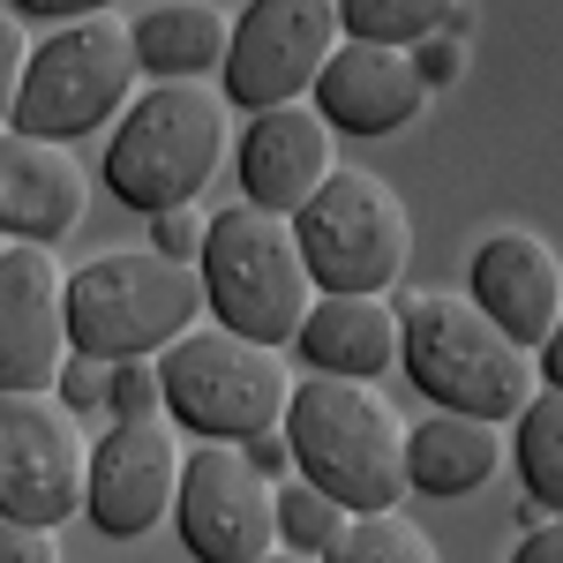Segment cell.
<instances>
[{
    "instance_id": "obj_16",
    "label": "cell",
    "mask_w": 563,
    "mask_h": 563,
    "mask_svg": "<svg viewBox=\"0 0 563 563\" xmlns=\"http://www.w3.org/2000/svg\"><path fill=\"white\" fill-rule=\"evenodd\" d=\"M421 98H429V84H421L413 53H398V45L346 38L323 60V76H316V113H323L331 129H346V135L406 129V121L421 113Z\"/></svg>"
},
{
    "instance_id": "obj_9",
    "label": "cell",
    "mask_w": 563,
    "mask_h": 563,
    "mask_svg": "<svg viewBox=\"0 0 563 563\" xmlns=\"http://www.w3.org/2000/svg\"><path fill=\"white\" fill-rule=\"evenodd\" d=\"M339 53V0H249L225 38V106H301Z\"/></svg>"
},
{
    "instance_id": "obj_35",
    "label": "cell",
    "mask_w": 563,
    "mask_h": 563,
    "mask_svg": "<svg viewBox=\"0 0 563 563\" xmlns=\"http://www.w3.org/2000/svg\"><path fill=\"white\" fill-rule=\"evenodd\" d=\"M263 563H323V556H301V549H271Z\"/></svg>"
},
{
    "instance_id": "obj_4",
    "label": "cell",
    "mask_w": 563,
    "mask_h": 563,
    "mask_svg": "<svg viewBox=\"0 0 563 563\" xmlns=\"http://www.w3.org/2000/svg\"><path fill=\"white\" fill-rule=\"evenodd\" d=\"M218 158H225V98L211 84H151L106 143V188L113 203L158 218L196 203Z\"/></svg>"
},
{
    "instance_id": "obj_2",
    "label": "cell",
    "mask_w": 563,
    "mask_h": 563,
    "mask_svg": "<svg viewBox=\"0 0 563 563\" xmlns=\"http://www.w3.org/2000/svg\"><path fill=\"white\" fill-rule=\"evenodd\" d=\"M286 443L301 481H316L331 504L361 511H390L406 496V429L390 413L376 384L353 376H308L286 390Z\"/></svg>"
},
{
    "instance_id": "obj_33",
    "label": "cell",
    "mask_w": 563,
    "mask_h": 563,
    "mask_svg": "<svg viewBox=\"0 0 563 563\" xmlns=\"http://www.w3.org/2000/svg\"><path fill=\"white\" fill-rule=\"evenodd\" d=\"M511 563H563V519H541L519 549H511Z\"/></svg>"
},
{
    "instance_id": "obj_14",
    "label": "cell",
    "mask_w": 563,
    "mask_h": 563,
    "mask_svg": "<svg viewBox=\"0 0 563 563\" xmlns=\"http://www.w3.org/2000/svg\"><path fill=\"white\" fill-rule=\"evenodd\" d=\"M466 301L511 339V346L541 353L549 331L563 323V263L549 241L533 233H488L474 249V271H466Z\"/></svg>"
},
{
    "instance_id": "obj_30",
    "label": "cell",
    "mask_w": 563,
    "mask_h": 563,
    "mask_svg": "<svg viewBox=\"0 0 563 563\" xmlns=\"http://www.w3.org/2000/svg\"><path fill=\"white\" fill-rule=\"evenodd\" d=\"M241 459H249L263 481H278L286 466H294V443H286V429H263V435H249V443H241Z\"/></svg>"
},
{
    "instance_id": "obj_19",
    "label": "cell",
    "mask_w": 563,
    "mask_h": 563,
    "mask_svg": "<svg viewBox=\"0 0 563 563\" xmlns=\"http://www.w3.org/2000/svg\"><path fill=\"white\" fill-rule=\"evenodd\" d=\"M496 459H504L496 421L474 413H429L421 429H406V488L421 496H474L496 474Z\"/></svg>"
},
{
    "instance_id": "obj_28",
    "label": "cell",
    "mask_w": 563,
    "mask_h": 563,
    "mask_svg": "<svg viewBox=\"0 0 563 563\" xmlns=\"http://www.w3.org/2000/svg\"><path fill=\"white\" fill-rule=\"evenodd\" d=\"M0 563H60V541H53V526L0 519Z\"/></svg>"
},
{
    "instance_id": "obj_7",
    "label": "cell",
    "mask_w": 563,
    "mask_h": 563,
    "mask_svg": "<svg viewBox=\"0 0 563 563\" xmlns=\"http://www.w3.org/2000/svg\"><path fill=\"white\" fill-rule=\"evenodd\" d=\"M294 241H301L316 294H384L406 271L413 225H406V203L376 174L331 166V180L294 211Z\"/></svg>"
},
{
    "instance_id": "obj_29",
    "label": "cell",
    "mask_w": 563,
    "mask_h": 563,
    "mask_svg": "<svg viewBox=\"0 0 563 563\" xmlns=\"http://www.w3.org/2000/svg\"><path fill=\"white\" fill-rule=\"evenodd\" d=\"M23 60H31V45L15 31V15H0V129L15 121V90H23Z\"/></svg>"
},
{
    "instance_id": "obj_3",
    "label": "cell",
    "mask_w": 563,
    "mask_h": 563,
    "mask_svg": "<svg viewBox=\"0 0 563 563\" xmlns=\"http://www.w3.org/2000/svg\"><path fill=\"white\" fill-rule=\"evenodd\" d=\"M196 278H203V308L218 316V331L256 339V346L301 339L308 308H316V278L301 263L294 218L256 211V203H233L225 218H211Z\"/></svg>"
},
{
    "instance_id": "obj_1",
    "label": "cell",
    "mask_w": 563,
    "mask_h": 563,
    "mask_svg": "<svg viewBox=\"0 0 563 563\" xmlns=\"http://www.w3.org/2000/svg\"><path fill=\"white\" fill-rule=\"evenodd\" d=\"M398 361L429 406L474 413V421H519L526 398L541 390L533 353L511 346L466 294H406L398 301Z\"/></svg>"
},
{
    "instance_id": "obj_25",
    "label": "cell",
    "mask_w": 563,
    "mask_h": 563,
    "mask_svg": "<svg viewBox=\"0 0 563 563\" xmlns=\"http://www.w3.org/2000/svg\"><path fill=\"white\" fill-rule=\"evenodd\" d=\"M113 421H158L166 384H158V361H113V390H106Z\"/></svg>"
},
{
    "instance_id": "obj_34",
    "label": "cell",
    "mask_w": 563,
    "mask_h": 563,
    "mask_svg": "<svg viewBox=\"0 0 563 563\" xmlns=\"http://www.w3.org/2000/svg\"><path fill=\"white\" fill-rule=\"evenodd\" d=\"M533 368L549 376V390H563V323H556V331H549V346L533 353Z\"/></svg>"
},
{
    "instance_id": "obj_21",
    "label": "cell",
    "mask_w": 563,
    "mask_h": 563,
    "mask_svg": "<svg viewBox=\"0 0 563 563\" xmlns=\"http://www.w3.org/2000/svg\"><path fill=\"white\" fill-rule=\"evenodd\" d=\"M511 459H519L526 504L563 519V390H533L526 413L511 421Z\"/></svg>"
},
{
    "instance_id": "obj_12",
    "label": "cell",
    "mask_w": 563,
    "mask_h": 563,
    "mask_svg": "<svg viewBox=\"0 0 563 563\" xmlns=\"http://www.w3.org/2000/svg\"><path fill=\"white\" fill-rule=\"evenodd\" d=\"M180 496V443L158 421H113L90 443L84 474V511L113 541H143L151 526H166Z\"/></svg>"
},
{
    "instance_id": "obj_13",
    "label": "cell",
    "mask_w": 563,
    "mask_h": 563,
    "mask_svg": "<svg viewBox=\"0 0 563 563\" xmlns=\"http://www.w3.org/2000/svg\"><path fill=\"white\" fill-rule=\"evenodd\" d=\"M68 353V271L15 241L0 256V390H45Z\"/></svg>"
},
{
    "instance_id": "obj_18",
    "label": "cell",
    "mask_w": 563,
    "mask_h": 563,
    "mask_svg": "<svg viewBox=\"0 0 563 563\" xmlns=\"http://www.w3.org/2000/svg\"><path fill=\"white\" fill-rule=\"evenodd\" d=\"M316 376H353V384H376L390 361H398V308L384 294H316L301 339Z\"/></svg>"
},
{
    "instance_id": "obj_36",
    "label": "cell",
    "mask_w": 563,
    "mask_h": 563,
    "mask_svg": "<svg viewBox=\"0 0 563 563\" xmlns=\"http://www.w3.org/2000/svg\"><path fill=\"white\" fill-rule=\"evenodd\" d=\"M0 256H8V241H0Z\"/></svg>"
},
{
    "instance_id": "obj_15",
    "label": "cell",
    "mask_w": 563,
    "mask_h": 563,
    "mask_svg": "<svg viewBox=\"0 0 563 563\" xmlns=\"http://www.w3.org/2000/svg\"><path fill=\"white\" fill-rule=\"evenodd\" d=\"M84 211H90V180L60 143H38V135H15V129L0 135V233L8 241L53 249L84 225Z\"/></svg>"
},
{
    "instance_id": "obj_24",
    "label": "cell",
    "mask_w": 563,
    "mask_h": 563,
    "mask_svg": "<svg viewBox=\"0 0 563 563\" xmlns=\"http://www.w3.org/2000/svg\"><path fill=\"white\" fill-rule=\"evenodd\" d=\"M339 526H346V504H331L316 481H294V488L278 496V541L301 549V556H323V549L339 541Z\"/></svg>"
},
{
    "instance_id": "obj_23",
    "label": "cell",
    "mask_w": 563,
    "mask_h": 563,
    "mask_svg": "<svg viewBox=\"0 0 563 563\" xmlns=\"http://www.w3.org/2000/svg\"><path fill=\"white\" fill-rule=\"evenodd\" d=\"M323 563H435V549H429V533L406 526L398 511H361V519L339 526Z\"/></svg>"
},
{
    "instance_id": "obj_8",
    "label": "cell",
    "mask_w": 563,
    "mask_h": 563,
    "mask_svg": "<svg viewBox=\"0 0 563 563\" xmlns=\"http://www.w3.org/2000/svg\"><path fill=\"white\" fill-rule=\"evenodd\" d=\"M158 384H166L174 421H188L211 443H249L263 429H286V390H294L278 368V346L233 339V331L174 339L158 361Z\"/></svg>"
},
{
    "instance_id": "obj_20",
    "label": "cell",
    "mask_w": 563,
    "mask_h": 563,
    "mask_svg": "<svg viewBox=\"0 0 563 563\" xmlns=\"http://www.w3.org/2000/svg\"><path fill=\"white\" fill-rule=\"evenodd\" d=\"M135 38V68L143 76H158V84H196V76H211L218 60H225V15H218L211 0H158L143 23H129Z\"/></svg>"
},
{
    "instance_id": "obj_6",
    "label": "cell",
    "mask_w": 563,
    "mask_h": 563,
    "mask_svg": "<svg viewBox=\"0 0 563 563\" xmlns=\"http://www.w3.org/2000/svg\"><path fill=\"white\" fill-rule=\"evenodd\" d=\"M135 90V38L113 15H84L60 23L45 45L23 60V90H15V135L38 143H76V135L106 129V113H121Z\"/></svg>"
},
{
    "instance_id": "obj_32",
    "label": "cell",
    "mask_w": 563,
    "mask_h": 563,
    "mask_svg": "<svg viewBox=\"0 0 563 563\" xmlns=\"http://www.w3.org/2000/svg\"><path fill=\"white\" fill-rule=\"evenodd\" d=\"M113 0H15V15H45V23H84V15H106Z\"/></svg>"
},
{
    "instance_id": "obj_22",
    "label": "cell",
    "mask_w": 563,
    "mask_h": 563,
    "mask_svg": "<svg viewBox=\"0 0 563 563\" xmlns=\"http://www.w3.org/2000/svg\"><path fill=\"white\" fill-rule=\"evenodd\" d=\"M459 0H339V31L361 45H398L413 53L421 38H443Z\"/></svg>"
},
{
    "instance_id": "obj_11",
    "label": "cell",
    "mask_w": 563,
    "mask_h": 563,
    "mask_svg": "<svg viewBox=\"0 0 563 563\" xmlns=\"http://www.w3.org/2000/svg\"><path fill=\"white\" fill-rule=\"evenodd\" d=\"M174 526L196 563H263L278 549V488L225 443L188 451L180 459Z\"/></svg>"
},
{
    "instance_id": "obj_17",
    "label": "cell",
    "mask_w": 563,
    "mask_h": 563,
    "mask_svg": "<svg viewBox=\"0 0 563 563\" xmlns=\"http://www.w3.org/2000/svg\"><path fill=\"white\" fill-rule=\"evenodd\" d=\"M331 180V121L316 106H271L241 135V188L256 211L294 218Z\"/></svg>"
},
{
    "instance_id": "obj_26",
    "label": "cell",
    "mask_w": 563,
    "mask_h": 563,
    "mask_svg": "<svg viewBox=\"0 0 563 563\" xmlns=\"http://www.w3.org/2000/svg\"><path fill=\"white\" fill-rule=\"evenodd\" d=\"M53 390H60V406H68V413H90V406H106V390H113V361L68 353V361H60V376H53Z\"/></svg>"
},
{
    "instance_id": "obj_27",
    "label": "cell",
    "mask_w": 563,
    "mask_h": 563,
    "mask_svg": "<svg viewBox=\"0 0 563 563\" xmlns=\"http://www.w3.org/2000/svg\"><path fill=\"white\" fill-rule=\"evenodd\" d=\"M203 233H211V218H196L188 203L151 218V249H158L166 263H196V256H203Z\"/></svg>"
},
{
    "instance_id": "obj_31",
    "label": "cell",
    "mask_w": 563,
    "mask_h": 563,
    "mask_svg": "<svg viewBox=\"0 0 563 563\" xmlns=\"http://www.w3.org/2000/svg\"><path fill=\"white\" fill-rule=\"evenodd\" d=\"M459 38H421V53H413V68H421V84H451L459 76Z\"/></svg>"
},
{
    "instance_id": "obj_10",
    "label": "cell",
    "mask_w": 563,
    "mask_h": 563,
    "mask_svg": "<svg viewBox=\"0 0 563 563\" xmlns=\"http://www.w3.org/2000/svg\"><path fill=\"white\" fill-rule=\"evenodd\" d=\"M90 451L68 406H45L38 390H0V519L68 526L84 511Z\"/></svg>"
},
{
    "instance_id": "obj_5",
    "label": "cell",
    "mask_w": 563,
    "mask_h": 563,
    "mask_svg": "<svg viewBox=\"0 0 563 563\" xmlns=\"http://www.w3.org/2000/svg\"><path fill=\"white\" fill-rule=\"evenodd\" d=\"M196 316H203L196 263H166L158 249L68 271V346L90 361H151L158 346L188 339Z\"/></svg>"
}]
</instances>
